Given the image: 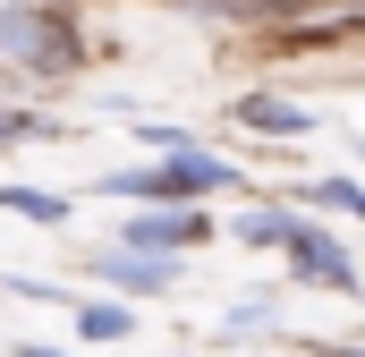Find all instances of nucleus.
Masks as SVG:
<instances>
[{"mask_svg":"<svg viewBox=\"0 0 365 357\" xmlns=\"http://www.w3.org/2000/svg\"><path fill=\"white\" fill-rule=\"evenodd\" d=\"M255 247H289V264L306 272V281H323V289H357V264L340 256V238H323L314 221H297V213H255V221H238Z\"/></svg>","mask_w":365,"mask_h":357,"instance_id":"nucleus-1","label":"nucleus"},{"mask_svg":"<svg viewBox=\"0 0 365 357\" xmlns=\"http://www.w3.org/2000/svg\"><path fill=\"white\" fill-rule=\"evenodd\" d=\"M204 187H230V162H212L195 145H170L162 171H110V196H204Z\"/></svg>","mask_w":365,"mask_h":357,"instance_id":"nucleus-2","label":"nucleus"},{"mask_svg":"<svg viewBox=\"0 0 365 357\" xmlns=\"http://www.w3.org/2000/svg\"><path fill=\"white\" fill-rule=\"evenodd\" d=\"M0 43H9V60H17V69H43V60H68V26H43V9H9Z\"/></svg>","mask_w":365,"mask_h":357,"instance_id":"nucleus-3","label":"nucleus"},{"mask_svg":"<svg viewBox=\"0 0 365 357\" xmlns=\"http://www.w3.org/2000/svg\"><path fill=\"white\" fill-rule=\"evenodd\" d=\"M119 238H128V247H145V256H170V247H187V238H204V213L170 204V213H145V221H128Z\"/></svg>","mask_w":365,"mask_h":357,"instance_id":"nucleus-4","label":"nucleus"},{"mask_svg":"<svg viewBox=\"0 0 365 357\" xmlns=\"http://www.w3.org/2000/svg\"><path fill=\"white\" fill-rule=\"evenodd\" d=\"M102 281H119V289H170V256L119 247V256H102Z\"/></svg>","mask_w":365,"mask_h":357,"instance_id":"nucleus-5","label":"nucleus"},{"mask_svg":"<svg viewBox=\"0 0 365 357\" xmlns=\"http://www.w3.org/2000/svg\"><path fill=\"white\" fill-rule=\"evenodd\" d=\"M238 119H247V128H272V136H297V128H306V111H297V102H272V94H247Z\"/></svg>","mask_w":365,"mask_h":357,"instance_id":"nucleus-6","label":"nucleus"},{"mask_svg":"<svg viewBox=\"0 0 365 357\" xmlns=\"http://www.w3.org/2000/svg\"><path fill=\"white\" fill-rule=\"evenodd\" d=\"M0 204H9V213H26V221H68V204H60V196H43V187H0Z\"/></svg>","mask_w":365,"mask_h":357,"instance_id":"nucleus-7","label":"nucleus"},{"mask_svg":"<svg viewBox=\"0 0 365 357\" xmlns=\"http://www.w3.org/2000/svg\"><path fill=\"white\" fill-rule=\"evenodd\" d=\"M77 332H86V341H119V332H128V315H119V306H86V315H77Z\"/></svg>","mask_w":365,"mask_h":357,"instance_id":"nucleus-8","label":"nucleus"},{"mask_svg":"<svg viewBox=\"0 0 365 357\" xmlns=\"http://www.w3.org/2000/svg\"><path fill=\"white\" fill-rule=\"evenodd\" d=\"M323 204H340V213L365 221V187H349V178H323Z\"/></svg>","mask_w":365,"mask_h":357,"instance_id":"nucleus-9","label":"nucleus"},{"mask_svg":"<svg viewBox=\"0 0 365 357\" xmlns=\"http://www.w3.org/2000/svg\"><path fill=\"white\" fill-rule=\"evenodd\" d=\"M204 9H238V17H280L289 0H204Z\"/></svg>","mask_w":365,"mask_h":357,"instance_id":"nucleus-10","label":"nucleus"},{"mask_svg":"<svg viewBox=\"0 0 365 357\" xmlns=\"http://www.w3.org/2000/svg\"><path fill=\"white\" fill-rule=\"evenodd\" d=\"M9 357H68V349H43V341H17Z\"/></svg>","mask_w":365,"mask_h":357,"instance_id":"nucleus-11","label":"nucleus"},{"mask_svg":"<svg viewBox=\"0 0 365 357\" xmlns=\"http://www.w3.org/2000/svg\"><path fill=\"white\" fill-rule=\"evenodd\" d=\"M357 9H365V0H357Z\"/></svg>","mask_w":365,"mask_h":357,"instance_id":"nucleus-12","label":"nucleus"}]
</instances>
